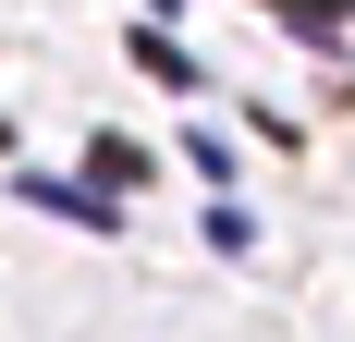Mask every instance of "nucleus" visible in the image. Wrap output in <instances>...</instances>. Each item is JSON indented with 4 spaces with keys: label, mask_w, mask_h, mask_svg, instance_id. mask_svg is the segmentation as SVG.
<instances>
[{
    "label": "nucleus",
    "mask_w": 355,
    "mask_h": 342,
    "mask_svg": "<svg viewBox=\"0 0 355 342\" xmlns=\"http://www.w3.org/2000/svg\"><path fill=\"white\" fill-rule=\"evenodd\" d=\"M86 171H98V183H147V147H135V135H98Z\"/></svg>",
    "instance_id": "2"
},
{
    "label": "nucleus",
    "mask_w": 355,
    "mask_h": 342,
    "mask_svg": "<svg viewBox=\"0 0 355 342\" xmlns=\"http://www.w3.org/2000/svg\"><path fill=\"white\" fill-rule=\"evenodd\" d=\"M25 196L62 208V220H86V233H110V196H98V183H49V171H25Z\"/></svg>",
    "instance_id": "1"
}]
</instances>
